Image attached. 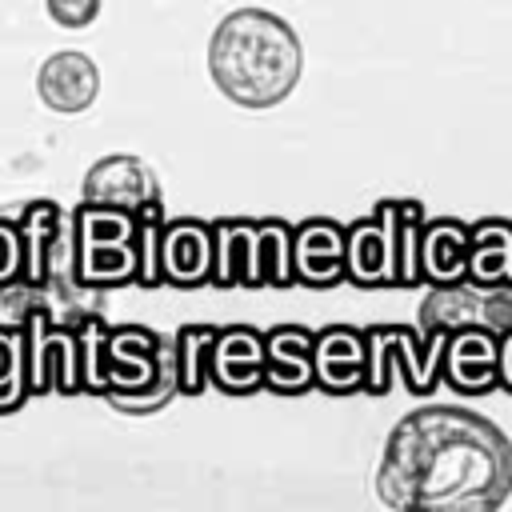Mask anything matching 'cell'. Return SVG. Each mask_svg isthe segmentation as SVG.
Masks as SVG:
<instances>
[{
    "mask_svg": "<svg viewBox=\"0 0 512 512\" xmlns=\"http://www.w3.org/2000/svg\"><path fill=\"white\" fill-rule=\"evenodd\" d=\"M512 492V440L468 408H416L384 444L376 496L388 508L484 512Z\"/></svg>",
    "mask_w": 512,
    "mask_h": 512,
    "instance_id": "obj_1",
    "label": "cell"
},
{
    "mask_svg": "<svg viewBox=\"0 0 512 512\" xmlns=\"http://www.w3.org/2000/svg\"><path fill=\"white\" fill-rule=\"evenodd\" d=\"M208 76L240 108H276L304 76V44L284 16L236 8L208 40Z\"/></svg>",
    "mask_w": 512,
    "mask_h": 512,
    "instance_id": "obj_2",
    "label": "cell"
},
{
    "mask_svg": "<svg viewBox=\"0 0 512 512\" xmlns=\"http://www.w3.org/2000/svg\"><path fill=\"white\" fill-rule=\"evenodd\" d=\"M368 348V368H364V392L384 396L392 368L404 372V384L412 392H428L440 380V352H444V328H428L424 340H416L412 328L404 324H372L364 332Z\"/></svg>",
    "mask_w": 512,
    "mask_h": 512,
    "instance_id": "obj_3",
    "label": "cell"
},
{
    "mask_svg": "<svg viewBox=\"0 0 512 512\" xmlns=\"http://www.w3.org/2000/svg\"><path fill=\"white\" fill-rule=\"evenodd\" d=\"M396 200L344 228V280L356 288H396Z\"/></svg>",
    "mask_w": 512,
    "mask_h": 512,
    "instance_id": "obj_4",
    "label": "cell"
},
{
    "mask_svg": "<svg viewBox=\"0 0 512 512\" xmlns=\"http://www.w3.org/2000/svg\"><path fill=\"white\" fill-rule=\"evenodd\" d=\"M24 352H28V396L32 392H76L80 388V356L72 324H52L44 308L24 320Z\"/></svg>",
    "mask_w": 512,
    "mask_h": 512,
    "instance_id": "obj_5",
    "label": "cell"
},
{
    "mask_svg": "<svg viewBox=\"0 0 512 512\" xmlns=\"http://www.w3.org/2000/svg\"><path fill=\"white\" fill-rule=\"evenodd\" d=\"M80 204H104V208H124V212H144L152 204H160V184L152 176V168L140 156L128 152H112L100 156L80 184Z\"/></svg>",
    "mask_w": 512,
    "mask_h": 512,
    "instance_id": "obj_6",
    "label": "cell"
},
{
    "mask_svg": "<svg viewBox=\"0 0 512 512\" xmlns=\"http://www.w3.org/2000/svg\"><path fill=\"white\" fill-rule=\"evenodd\" d=\"M160 372V336L140 324H116L100 348L104 392H148Z\"/></svg>",
    "mask_w": 512,
    "mask_h": 512,
    "instance_id": "obj_7",
    "label": "cell"
},
{
    "mask_svg": "<svg viewBox=\"0 0 512 512\" xmlns=\"http://www.w3.org/2000/svg\"><path fill=\"white\" fill-rule=\"evenodd\" d=\"M440 380L464 396H480L496 384V332L484 324H460L444 332Z\"/></svg>",
    "mask_w": 512,
    "mask_h": 512,
    "instance_id": "obj_8",
    "label": "cell"
},
{
    "mask_svg": "<svg viewBox=\"0 0 512 512\" xmlns=\"http://www.w3.org/2000/svg\"><path fill=\"white\" fill-rule=\"evenodd\" d=\"M36 96L44 108L60 112V116H76V112H88L100 96V68L88 52H76V48H64V52H52L40 72H36Z\"/></svg>",
    "mask_w": 512,
    "mask_h": 512,
    "instance_id": "obj_9",
    "label": "cell"
},
{
    "mask_svg": "<svg viewBox=\"0 0 512 512\" xmlns=\"http://www.w3.org/2000/svg\"><path fill=\"white\" fill-rule=\"evenodd\" d=\"M212 276V224L204 220H164L160 224V284L200 288Z\"/></svg>",
    "mask_w": 512,
    "mask_h": 512,
    "instance_id": "obj_10",
    "label": "cell"
},
{
    "mask_svg": "<svg viewBox=\"0 0 512 512\" xmlns=\"http://www.w3.org/2000/svg\"><path fill=\"white\" fill-rule=\"evenodd\" d=\"M292 280L308 288H328L344 280V224L328 216L292 224Z\"/></svg>",
    "mask_w": 512,
    "mask_h": 512,
    "instance_id": "obj_11",
    "label": "cell"
},
{
    "mask_svg": "<svg viewBox=\"0 0 512 512\" xmlns=\"http://www.w3.org/2000/svg\"><path fill=\"white\" fill-rule=\"evenodd\" d=\"M368 348L364 332L348 324H328L312 332V376L324 392H356L364 384Z\"/></svg>",
    "mask_w": 512,
    "mask_h": 512,
    "instance_id": "obj_12",
    "label": "cell"
},
{
    "mask_svg": "<svg viewBox=\"0 0 512 512\" xmlns=\"http://www.w3.org/2000/svg\"><path fill=\"white\" fill-rule=\"evenodd\" d=\"M212 384L224 392H256L264 388V332L248 324L216 328L212 340Z\"/></svg>",
    "mask_w": 512,
    "mask_h": 512,
    "instance_id": "obj_13",
    "label": "cell"
},
{
    "mask_svg": "<svg viewBox=\"0 0 512 512\" xmlns=\"http://www.w3.org/2000/svg\"><path fill=\"white\" fill-rule=\"evenodd\" d=\"M264 388L296 396L316 388L312 376V332L300 324H276L264 332Z\"/></svg>",
    "mask_w": 512,
    "mask_h": 512,
    "instance_id": "obj_14",
    "label": "cell"
},
{
    "mask_svg": "<svg viewBox=\"0 0 512 512\" xmlns=\"http://www.w3.org/2000/svg\"><path fill=\"white\" fill-rule=\"evenodd\" d=\"M420 276L436 288L468 276V224L452 216L420 224Z\"/></svg>",
    "mask_w": 512,
    "mask_h": 512,
    "instance_id": "obj_15",
    "label": "cell"
},
{
    "mask_svg": "<svg viewBox=\"0 0 512 512\" xmlns=\"http://www.w3.org/2000/svg\"><path fill=\"white\" fill-rule=\"evenodd\" d=\"M212 288H256V224L216 220L212 224Z\"/></svg>",
    "mask_w": 512,
    "mask_h": 512,
    "instance_id": "obj_16",
    "label": "cell"
},
{
    "mask_svg": "<svg viewBox=\"0 0 512 512\" xmlns=\"http://www.w3.org/2000/svg\"><path fill=\"white\" fill-rule=\"evenodd\" d=\"M16 228H20V248H24L20 280L44 288L52 280V256H56V244H60V232H64V212L52 200H32L20 212Z\"/></svg>",
    "mask_w": 512,
    "mask_h": 512,
    "instance_id": "obj_17",
    "label": "cell"
},
{
    "mask_svg": "<svg viewBox=\"0 0 512 512\" xmlns=\"http://www.w3.org/2000/svg\"><path fill=\"white\" fill-rule=\"evenodd\" d=\"M472 288H492L512 280V224L476 220L468 228V276Z\"/></svg>",
    "mask_w": 512,
    "mask_h": 512,
    "instance_id": "obj_18",
    "label": "cell"
},
{
    "mask_svg": "<svg viewBox=\"0 0 512 512\" xmlns=\"http://www.w3.org/2000/svg\"><path fill=\"white\" fill-rule=\"evenodd\" d=\"M212 340L216 324H184L176 332V376L184 396H200L212 384Z\"/></svg>",
    "mask_w": 512,
    "mask_h": 512,
    "instance_id": "obj_19",
    "label": "cell"
},
{
    "mask_svg": "<svg viewBox=\"0 0 512 512\" xmlns=\"http://www.w3.org/2000/svg\"><path fill=\"white\" fill-rule=\"evenodd\" d=\"M288 288L292 280V224L260 220L256 224V288Z\"/></svg>",
    "mask_w": 512,
    "mask_h": 512,
    "instance_id": "obj_20",
    "label": "cell"
},
{
    "mask_svg": "<svg viewBox=\"0 0 512 512\" xmlns=\"http://www.w3.org/2000/svg\"><path fill=\"white\" fill-rule=\"evenodd\" d=\"M396 288H416L424 284L420 276V224H424V208L420 200H396Z\"/></svg>",
    "mask_w": 512,
    "mask_h": 512,
    "instance_id": "obj_21",
    "label": "cell"
},
{
    "mask_svg": "<svg viewBox=\"0 0 512 512\" xmlns=\"http://www.w3.org/2000/svg\"><path fill=\"white\" fill-rule=\"evenodd\" d=\"M28 400V352L24 328L0 324V412H12Z\"/></svg>",
    "mask_w": 512,
    "mask_h": 512,
    "instance_id": "obj_22",
    "label": "cell"
},
{
    "mask_svg": "<svg viewBox=\"0 0 512 512\" xmlns=\"http://www.w3.org/2000/svg\"><path fill=\"white\" fill-rule=\"evenodd\" d=\"M160 224L164 212L160 204L136 212V284L140 288H160Z\"/></svg>",
    "mask_w": 512,
    "mask_h": 512,
    "instance_id": "obj_23",
    "label": "cell"
},
{
    "mask_svg": "<svg viewBox=\"0 0 512 512\" xmlns=\"http://www.w3.org/2000/svg\"><path fill=\"white\" fill-rule=\"evenodd\" d=\"M72 332H76V356H80V388L104 392V380H100V348H104L108 324L96 312H84L80 320H72Z\"/></svg>",
    "mask_w": 512,
    "mask_h": 512,
    "instance_id": "obj_24",
    "label": "cell"
},
{
    "mask_svg": "<svg viewBox=\"0 0 512 512\" xmlns=\"http://www.w3.org/2000/svg\"><path fill=\"white\" fill-rule=\"evenodd\" d=\"M44 12H48V20H56L60 28L80 32V28H88V24L100 16V0H44Z\"/></svg>",
    "mask_w": 512,
    "mask_h": 512,
    "instance_id": "obj_25",
    "label": "cell"
},
{
    "mask_svg": "<svg viewBox=\"0 0 512 512\" xmlns=\"http://www.w3.org/2000/svg\"><path fill=\"white\" fill-rule=\"evenodd\" d=\"M20 268H24L20 228H16V224H8V220L0 216V284L16 280V276H20Z\"/></svg>",
    "mask_w": 512,
    "mask_h": 512,
    "instance_id": "obj_26",
    "label": "cell"
},
{
    "mask_svg": "<svg viewBox=\"0 0 512 512\" xmlns=\"http://www.w3.org/2000/svg\"><path fill=\"white\" fill-rule=\"evenodd\" d=\"M496 384L512 392V328L496 336Z\"/></svg>",
    "mask_w": 512,
    "mask_h": 512,
    "instance_id": "obj_27",
    "label": "cell"
}]
</instances>
